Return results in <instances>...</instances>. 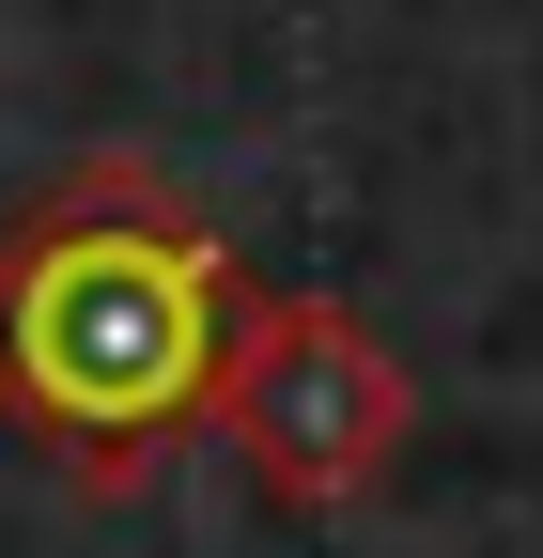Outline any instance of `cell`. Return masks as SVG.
Returning a JSON list of instances; mask_svg holds the SVG:
<instances>
[{
	"mask_svg": "<svg viewBox=\"0 0 543 558\" xmlns=\"http://www.w3.org/2000/svg\"><path fill=\"white\" fill-rule=\"evenodd\" d=\"M249 264L156 156H79L47 202L0 218V435H32L62 481H156L218 403Z\"/></svg>",
	"mask_w": 543,
	"mask_h": 558,
	"instance_id": "6da1fadb",
	"label": "cell"
},
{
	"mask_svg": "<svg viewBox=\"0 0 543 558\" xmlns=\"http://www.w3.org/2000/svg\"><path fill=\"white\" fill-rule=\"evenodd\" d=\"M202 418L249 450L264 497L358 512L373 481L403 465V435H420V388H403V357H388L342 295H280V279H249L233 357H218V403H202Z\"/></svg>",
	"mask_w": 543,
	"mask_h": 558,
	"instance_id": "7a4b0ae2",
	"label": "cell"
}]
</instances>
